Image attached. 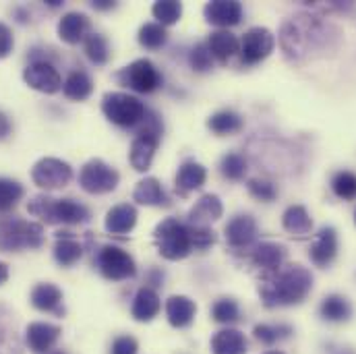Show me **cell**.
Masks as SVG:
<instances>
[{
  "mask_svg": "<svg viewBox=\"0 0 356 354\" xmlns=\"http://www.w3.org/2000/svg\"><path fill=\"white\" fill-rule=\"evenodd\" d=\"M336 38L338 29L311 13L290 17L280 29V44L290 61L309 58L311 54L334 46Z\"/></svg>",
  "mask_w": 356,
  "mask_h": 354,
  "instance_id": "1",
  "label": "cell"
},
{
  "mask_svg": "<svg viewBox=\"0 0 356 354\" xmlns=\"http://www.w3.org/2000/svg\"><path fill=\"white\" fill-rule=\"evenodd\" d=\"M313 288V275L302 266H284L277 273L264 277L259 296L267 309L298 305Z\"/></svg>",
  "mask_w": 356,
  "mask_h": 354,
  "instance_id": "2",
  "label": "cell"
},
{
  "mask_svg": "<svg viewBox=\"0 0 356 354\" xmlns=\"http://www.w3.org/2000/svg\"><path fill=\"white\" fill-rule=\"evenodd\" d=\"M27 211L46 224H86L91 211L75 199H54L48 195H35L27 203Z\"/></svg>",
  "mask_w": 356,
  "mask_h": 354,
  "instance_id": "3",
  "label": "cell"
},
{
  "mask_svg": "<svg viewBox=\"0 0 356 354\" xmlns=\"http://www.w3.org/2000/svg\"><path fill=\"white\" fill-rule=\"evenodd\" d=\"M44 245L42 224L27 222L19 216L0 218V251L13 253L21 249H40Z\"/></svg>",
  "mask_w": 356,
  "mask_h": 354,
  "instance_id": "4",
  "label": "cell"
},
{
  "mask_svg": "<svg viewBox=\"0 0 356 354\" xmlns=\"http://www.w3.org/2000/svg\"><path fill=\"white\" fill-rule=\"evenodd\" d=\"M154 241L162 257L178 262L191 255L193 245V228L191 224H182L177 218H166L154 230Z\"/></svg>",
  "mask_w": 356,
  "mask_h": 354,
  "instance_id": "5",
  "label": "cell"
},
{
  "mask_svg": "<svg viewBox=\"0 0 356 354\" xmlns=\"http://www.w3.org/2000/svg\"><path fill=\"white\" fill-rule=\"evenodd\" d=\"M162 131H164V127H162L160 116L156 112L147 110L143 122L139 124V133H137V137L131 143V152H129L131 166L137 172H145L152 166V160H154L156 150L160 145Z\"/></svg>",
  "mask_w": 356,
  "mask_h": 354,
  "instance_id": "6",
  "label": "cell"
},
{
  "mask_svg": "<svg viewBox=\"0 0 356 354\" xmlns=\"http://www.w3.org/2000/svg\"><path fill=\"white\" fill-rule=\"evenodd\" d=\"M102 112L112 124L122 127V129H135L143 122L147 108L139 97H135L131 93L112 91V93L104 95Z\"/></svg>",
  "mask_w": 356,
  "mask_h": 354,
  "instance_id": "7",
  "label": "cell"
},
{
  "mask_svg": "<svg viewBox=\"0 0 356 354\" xmlns=\"http://www.w3.org/2000/svg\"><path fill=\"white\" fill-rule=\"evenodd\" d=\"M120 86L133 89L137 93H152L162 86V75L158 73L156 65L147 58H139L116 73Z\"/></svg>",
  "mask_w": 356,
  "mask_h": 354,
  "instance_id": "8",
  "label": "cell"
},
{
  "mask_svg": "<svg viewBox=\"0 0 356 354\" xmlns=\"http://www.w3.org/2000/svg\"><path fill=\"white\" fill-rule=\"evenodd\" d=\"M95 266L106 280H112V282L129 280L137 273V266L133 257L120 247H112V245H106L97 251Z\"/></svg>",
  "mask_w": 356,
  "mask_h": 354,
  "instance_id": "9",
  "label": "cell"
},
{
  "mask_svg": "<svg viewBox=\"0 0 356 354\" xmlns=\"http://www.w3.org/2000/svg\"><path fill=\"white\" fill-rule=\"evenodd\" d=\"M120 175L102 160H89L79 172V184L89 195H104L118 186Z\"/></svg>",
  "mask_w": 356,
  "mask_h": 354,
  "instance_id": "10",
  "label": "cell"
},
{
  "mask_svg": "<svg viewBox=\"0 0 356 354\" xmlns=\"http://www.w3.org/2000/svg\"><path fill=\"white\" fill-rule=\"evenodd\" d=\"M71 178H73V168L58 158H42L31 168V180L46 191L63 188L71 182Z\"/></svg>",
  "mask_w": 356,
  "mask_h": 354,
  "instance_id": "11",
  "label": "cell"
},
{
  "mask_svg": "<svg viewBox=\"0 0 356 354\" xmlns=\"http://www.w3.org/2000/svg\"><path fill=\"white\" fill-rule=\"evenodd\" d=\"M275 38L267 27H251L241 40V61L245 65H257L271 54Z\"/></svg>",
  "mask_w": 356,
  "mask_h": 354,
  "instance_id": "12",
  "label": "cell"
},
{
  "mask_svg": "<svg viewBox=\"0 0 356 354\" xmlns=\"http://www.w3.org/2000/svg\"><path fill=\"white\" fill-rule=\"evenodd\" d=\"M25 83L42 93H56L63 89V77L50 61H31L23 71Z\"/></svg>",
  "mask_w": 356,
  "mask_h": 354,
  "instance_id": "13",
  "label": "cell"
},
{
  "mask_svg": "<svg viewBox=\"0 0 356 354\" xmlns=\"http://www.w3.org/2000/svg\"><path fill=\"white\" fill-rule=\"evenodd\" d=\"M288 249L280 243H259L251 249V266L261 273V280L277 273L282 267L286 266Z\"/></svg>",
  "mask_w": 356,
  "mask_h": 354,
  "instance_id": "14",
  "label": "cell"
},
{
  "mask_svg": "<svg viewBox=\"0 0 356 354\" xmlns=\"http://www.w3.org/2000/svg\"><path fill=\"white\" fill-rule=\"evenodd\" d=\"M226 243L234 249V251H251L253 249V243L257 241V222L253 216L249 214H241V216H234L226 228Z\"/></svg>",
  "mask_w": 356,
  "mask_h": 354,
  "instance_id": "15",
  "label": "cell"
},
{
  "mask_svg": "<svg viewBox=\"0 0 356 354\" xmlns=\"http://www.w3.org/2000/svg\"><path fill=\"white\" fill-rule=\"evenodd\" d=\"M203 15L216 27H234L243 19V4L236 0H211L205 4Z\"/></svg>",
  "mask_w": 356,
  "mask_h": 354,
  "instance_id": "16",
  "label": "cell"
},
{
  "mask_svg": "<svg viewBox=\"0 0 356 354\" xmlns=\"http://www.w3.org/2000/svg\"><path fill=\"white\" fill-rule=\"evenodd\" d=\"M63 330L58 325L52 323H44V321H35L29 323L25 330V342L29 346V351L35 354H46L54 348V344L58 342Z\"/></svg>",
  "mask_w": 356,
  "mask_h": 354,
  "instance_id": "17",
  "label": "cell"
},
{
  "mask_svg": "<svg viewBox=\"0 0 356 354\" xmlns=\"http://www.w3.org/2000/svg\"><path fill=\"white\" fill-rule=\"evenodd\" d=\"M338 255V234L332 226H325L317 232L309 257L317 267H327Z\"/></svg>",
  "mask_w": 356,
  "mask_h": 354,
  "instance_id": "18",
  "label": "cell"
},
{
  "mask_svg": "<svg viewBox=\"0 0 356 354\" xmlns=\"http://www.w3.org/2000/svg\"><path fill=\"white\" fill-rule=\"evenodd\" d=\"M224 214V207H222V201L218 195H203L195 205L193 209L188 211V224L193 226H201V228H209L211 222L220 220Z\"/></svg>",
  "mask_w": 356,
  "mask_h": 354,
  "instance_id": "19",
  "label": "cell"
},
{
  "mask_svg": "<svg viewBox=\"0 0 356 354\" xmlns=\"http://www.w3.org/2000/svg\"><path fill=\"white\" fill-rule=\"evenodd\" d=\"M31 305L38 309V311H44V313H54V315H63L65 309H63V290L50 282H44V284H38L33 290H31Z\"/></svg>",
  "mask_w": 356,
  "mask_h": 354,
  "instance_id": "20",
  "label": "cell"
},
{
  "mask_svg": "<svg viewBox=\"0 0 356 354\" xmlns=\"http://www.w3.org/2000/svg\"><path fill=\"white\" fill-rule=\"evenodd\" d=\"M209 52H211V58H216L218 63L226 65L232 56H236L241 52V42L234 33H230L228 29H220V31H213L209 35V40L205 42Z\"/></svg>",
  "mask_w": 356,
  "mask_h": 354,
  "instance_id": "21",
  "label": "cell"
},
{
  "mask_svg": "<svg viewBox=\"0 0 356 354\" xmlns=\"http://www.w3.org/2000/svg\"><path fill=\"white\" fill-rule=\"evenodd\" d=\"M58 35L63 42L75 46L79 42H86L89 35V19L83 13H67L58 21Z\"/></svg>",
  "mask_w": 356,
  "mask_h": 354,
  "instance_id": "22",
  "label": "cell"
},
{
  "mask_svg": "<svg viewBox=\"0 0 356 354\" xmlns=\"http://www.w3.org/2000/svg\"><path fill=\"white\" fill-rule=\"evenodd\" d=\"M133 199L141 205H154V207H168L170 205V197L162 188L160 180L154 177H147L137 182V186L133 191Z\"/></svg>",
  "mask_w": 356,
  "mask_h": 354,
  "instance_id": "23",
  "label": "cell"
},
{
  "mask_svg": "<svg viewBox=\"0 0 356 354\" xmlns=\"http://www.w3.org/2000/svg\"><path fill=\"white\" fill-rule=\"evenodd\" d=\"M137 224V209L129 203L114 205L106 214V230L110 234H127Z\"/></svg>",
  "mask_w": 356,
  "mask_h": 354,
  "instance_id": "24",
  "label": "cell"
},
{
  "mask_svg": "<svg viewBox=\"0 0 356 354\" xmlns=\"http://www.w3.org/2000/svg\"><path fill=\"white\" fill-rule=\"evenodd\" d=\"M0 354H23L15 315L4 305H0Z\"/></svg>",
  "mask_w": 356,
  "mask_h": 354,
  "instance_id": "25",
  "label": "cell"
},
{
  "mask_svg": "<svg viewBox=\"0 0 356 354\" xmlns=\"http://www.w3.org/2000/svg\"><path fill=\"white\" fill-rule=\"evenodd\" d=\"M131 313L137 321H152L158 313H160V296L154 288L143 286L137 290L135 298H133V307Z\"/></svg>",
  "mask_w": 356,
  "mask_h": 354,
  "instance_id": "26",
  "label": "cell"
},
{
  "mask_svg": "<svg viewBox=\"0 0 356 354\" xmlns=\"http://www.w3.org/2000/svg\"><path fill=\"white\" fill-rule=\"evenodd\" d=\"M207 180V170L195 162V160H186L180 164L177 172V191L180 195H186L191 191H197L205 184Z\"/></svg>",
  "mask_w": 356,
  "mask_h": 354,
  "instance_id": "27",
  "label": "cell"
},
{
  "mask_svg": "<svg viewBox=\"0 0 356 354\" xmlns=\"http://www.w3.org/2000/svg\"><path fill=\"white\" fill-rule=\"evenodd\" d=\"M249 342L243 332L238 330H222L211 338V353L213 354H247Z\"/></svg>",
  "mask_w": 356,
  "mask_h": 354,
  "instance_id": "28",
  "label": "cell"
},
{
  "mask_svg": "<svg viewBox=\"0 0 356 354\" xmlns=\"http://www.w3.org/2000/svg\"><path fill=\"white\" fill-rule=\"evenodd\" d=\"M195 313L197 305L188 296H170L166 300V315L175 328H188L195 319Z\"/></svg>",
  "mask_w": 356,
  "mask_h": 354,
  "instance_id": "29",
  "label": "cell"
},
{
  "mask_svg": "<svg viewBox=\"0 0 356 354\" xmlns=\"http://www.w3.org/2000/svg\"><path fill=\"white\" fill-rule=\"evenodd\" d=\"M83 257V247L71 236V232H58L54 243V259L63 267L75 266Z\"/></svg>",
  "mask_w": 356,
  "mask_h": 354,
  "instance_id": "30",
  "label": "cell"
},
{
  "mask_svg": "<svg viewBox=\"0 0 356 354\" xmlns=\"http://www.w3.org/2000/svg\"><path fill=\"white\" fill-rule=\"evenodd\" d=\"M282 224L286 232H290L292 236H300V239L311 234L313 230V220L302 205H290L282 216Z\"/></svg>",
  "mask_w": 356,
  "mask_h": 354,
  "instance_id": "31",
  "label": "cell"
},
{
  "mask_svg": "<svg viewBox=\"0 0 356 354\" xmlns=\"http://www.w3.org/2000/svg\"><path fill=\"white\" fill-rule=\"evenodd\" d=\"M93 91V81L86 71H73L69 73V77L65 79L63 83V93L69 97V99H75V102H83L88 99Z\"/></svg>",
  "mask_w": 356,
  "mask_h": 354,
  "instance_id": "32",
  "label": "cell"
},
{
  "mask_svg": "<svg viewBox=\"0 0 356 354\" xmlns=\"http://www.w3.org/2000/svg\"><path fill=\"white\" fill-rule=\"evenodd\" d=\"M207 127L216 135H232L243 129V116L234 110H220L207 120Z\"/></svg>",
  "mask_w": 356,
  "mask_h": 354,
  "instance_id": "33",
  "label": "cell"
},
{
  "mask_svg": "<svg viewBox=\"0 0 356 354\" xmlns=\"http://www.w3.org/2000/svg\"><path fill=\"white\" fill-rule=\"evenodd\" d=\"M319 313L327 321H346V319H350L353 309H350V303L344 296L332 294V296L323 298V303L319 307Z\"/></svg>",
  "mask_w": 356,
  "mask_h": 354,
  "instance_id": "34",
  "label": "cell"
},
{
  "mask_svg": "<svg viewBox=\"0 0 356 354\" xmlns=\"http://www.w3.org/2000/svg\"><path fill=\"white\" fill-rule=\"evenodd\" d=\"M168 42V31L160 23H145L139 29V44L147 50H160Z\"/></svg>",
  "mask_w": 356,
  "mask_h": 354,
  "instance_id": "35",
  "label": "cell"
},
{
  "mask_svg": "<svg viewBox=\"0 0 356 354\" xmlns=\"http://www.w3.org/2000/svg\"><path fill=\"white\" fill-rule=\"evenodd\" d=\"M83 48H86V56L97 67L106 65L108 58H110L108 40L102 33H89L88 38H86V42H83Z\"/></svg>",
  "mask_w": 356,
  "mask_h": 354,
  "instance_id": "36",
  "label": "cell"
},
{
  "mask_svg": "<svg viewBox=\"0 0 356 354\" xmlns=\"http://www.w3.org/2000/svg\"><path fill=\"white\" fill-rule=\"evenodd\" d=\"M23 195H25V188L21 182L13 178H0V214L10 211L21 201Z\"/></svg>",
  "mask_w": 356,
  "mask_h": 354,
  "instance_id": "37",
  "label": "cell"
},
{
  "mask_svg": "<svg viewBox=\"0 0 356 354\" xmlns=\"http://www.w3.org/2000/svg\"><path fill=\"white\" fill-rule=\"evenodd\" d=\"M152 13L154 17L158 19L160 25L168 27V25H175L177 21H180V15H182V4L177 0H160L152 6Z\"/></svg>",
  "mask_w": 356,
  "mask_h": 354,
  "instance_id": "38",
  "label": "cell"
},
{
  "mask_svg": "<svg viewBox=\"0 0 356 354\" xmlns=\"http://www.w3.org/2000/svg\"><path fill=\"white\" fill-rule=\"evenodd\" d=\"M247 170V160L241 154H226L220 162V172L228 180H243Z\"/></svg>",
  "mask_w": 356,
  "mask_h": 354,
  "instance_id": "39",
  "label": "cell"
},
{
  "mask_svg": "<svg viewBox=\"0 0 356 354\" xmlns=\"http://www.w3.org/2000/svg\"><path fill=\"white\" fill-rule=\"evenodd\" d=\"M211 317L218 323H234L241 317V309L232 298H220L211 307Z\"/></svg>",
  "mask_w": 356,
  "mask_h": 354,
  "instance_id": "40",
  "label": "cell"
},
{
  "mask_svg": "<svg viewBox=\"0 0 356 354\" xmlns=\"http://www.w3.org/2000/svg\"><path fill=\"white\" fill-rule=\"evenodd\" d=\"M290 334H292V330H290L288 325H267V323H259V325H255V330H253V336H255L261 344H266V346L275 344V342L282 340V338H288Z\"/></svg>",
  "mask_w": 356,
  "mask_h": 354,
  "instance_id": "41",
  "label": "cell"
},
{
  "mask_svg": "<svg viewBox=\"0 0 356 354\" xmlns=\"http://www.w3.org/2000/svg\"><path fill=\"white\" fill-rule=\"evenodd\" d=\"M332 188L340 199L353 201V199H356V175L348 172V170L338 172L332 180Z\"/></svg>",
  "mask_w": 356,
  "mask_h": 354,
  "instance_id": "42",
  "label": "cell"
},
{
  "mask_svg": "<svg viewBox=\"0 0 356 354\" xmlns=\"http://www.w3.org/2000/svg\"><path fill=\"white\" fill-rule=\"evenodd\" d=\"M188 63H191V67H193L197 73H207V71H211L213 58H211V52H209L207 44H197V46L191 50V54H188Z\"/></svg>",
  "mask_w": 356,
  "mask_h": 354,
  "instance_id": "43",
  "label": "cell"
},
{
  "mask_svg": "<svg viewBox=\"0 0 356 354\" xmlns=\"http://www.w3.org/2000/svg\"><path fill=\"white\" fill-rule=\"evenodd\" d=\"M247 188H249L251 197H255V199H259L264 203H269V201H273L277 197L275 184L266 180V178H251L249 184H247Z\"/></svg>",
  "mask_w": 356,
  "mask_h": 354,
  "instance_id": "44",
  "label": "cell"
},
{
  "mask_svg": "<svg viewBox=\"0 0 356 354\" xmlns=\"http://www.w3.org/2000/svg\"><path fill=\"white\" fill-rule=\"evenodd\" d=\"M137 351H139L137 340L131 336H120L112 344V354H137Z\"/></svg>",
  "mask_w": 356,
  "mask_h": 354,
  "instance_id": "45",
  "label": "cell"
},
{
  "mask_svg": "<svg viewBox=\"0 0 356 354\" xmlns=\"http://www.w3.org/2000/svg\"><path fill=\"white\" fill-rule=\"evenodd\" d=\"M15 40H13V31L6 23L0 21V58H6L13 52Z\"/></svg>",
  "mask_w": 356,
  "mask_h": 354,
  "instance_id": "46",
  "label": "cell"
},
{
  "mask_svg": "<svg viewBox=\"0 0 356 354\" xmlns=\"http://www.w3.org/2000/svg\"><path fill=\"white\" fill-rule=\"evenodd\" d=\"M145 280H147V284H152V286H162V282H164V273H162L160 269H156V267H154V269H149V271H147V277H145Z\"/></svg>",
  "mask_w": 356,
  "mask_h": 354,
  "instance_id": "47",
  "label": "cell"
},
{
  "mask_svg": "<svg viewBox=\"0 0 356 354\" xmlns=\"http://www.w3.org/2000/svg\"><path fill=\"white\" fill-rule=\"evenodd\" d=\"M10 120H8V116L4 114V112H0V141L2 139H6L8 135H10Z\"/></svg>",
  "mask_w": 356,
  "mask_h": 354,
  "instance_id": "48",
  "label": "cell"
},
{
  "mask_svg": "<svg viewBox=\"0 0 356 354\" xmlns=\"http://www.w3.org/2000/svg\"><path fill=\"white\" fill-rule=\"evenodd\" d=\"M91 6H93L95 10H110V8L116 6V2H112V0H93Z\"/></svg>",
  "mask_w": 356,
  "mask_h": 354,
  "instance_id": "49",
  "label": "cell"
},
{
  "mask_svg": "<svg viewBox=\"0 0 356 354\" xmlns=\"http://www.w3.org/2000/svg\"><path fill=\"white\" fill-rule=\"evenodd\" d=\"M8 280V266L0 262V286Z\"/></svg>",
  "mask_w": 356,
  "mask_h": 354,
  "instance_id": "50",
  "label": "cell"
},
{
  "mask_svg": "<svg viewBox=\"0 0 356 354\" xmlns=\"http://www.w3.org/2000/svg\"><path fill=\"white\" fill-rule=\"evenodd\" d=\"M46 4L52 6V8H56V6H63L65 2H63V0H46Z\"/></svg>",
  "mask_w": 356,
  "mask_h": 354,
  "instance_id": "51",
  "label": "cell"
},
{
  "mask_svg": "<svg viewBox=\"0 0 356 354\" xmlns=\"http://www.w3.org/2000/svg\"><path fill=\"white\" fill-rule=\"evenodd\" d=\"M46 354H67L65 351H50V353H46Z\"/></svg>",
  "mask_w": 356,
  "mask_h": 354,
  "instance_id": "52",
  "label": "cell"
},
{
  "mask_svg": "<svg viewBox=\"0 0 356 354\" xmlns=\"http://www.w3.org/2000/svg\"><path fill=\"white\" fill-rule=\"evenodd\" d=\"M266 354H284V353H280V351H271V353H266Z\"/></svg>",
  "mask_w": 356,
  "mask_h": 354,
  "instance_id": "53",
  "label": "cell"
},
{
  "mask_svg": "<svg viewBox=\"0 0 356 354\" xmlns=\"http://www.w3.org/2000/svg\"><path fill=\"white\" fill-rule=\"evenodd\" d=\"M355 222H356V214H355Z\"/></svg>",
  "mask_w": 356,
  "mask_h": 354,
  "instance_id": "54",
  "label": "cell"
}]
</instances>
